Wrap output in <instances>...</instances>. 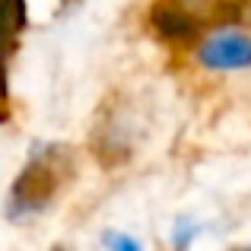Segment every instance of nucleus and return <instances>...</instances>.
I'll list each match as a JSON object with an SVG mask.
<instances>
[{"mask_svg": "<svg viewBox=\"0 0 251 251\" xmlns=\"http://www.w3.org/2000/svg\"><path fill=\"white\" fill-rule=\"evenodd\" d=\"M51 153H54V147H48L45 153H35L29 159V166L19 172L10 194V216L38 213L54 197L57 184H61V169H57V156Z\"/></svg>", "mask_w": 251, "mask_h": 251, "instance_id": "f257e3e1", "label": "nucleus"}, {"mask_svg": "<svg viewBox=\"0 0 251 251\" xmlns=\"http://www.w3.org/2000/svg\"><path fill=\"white\" fill-rule=\"evenodd\" d=\"M197 61L207 70H245L251 67V35L239 29H220L197 48Z\"/></svg>", "mask_w": 251, "mask_h": 251, "instance_id": "f03ea898", "label": "nucleus"}, {"mask_svg": "<svg viewBox=\"0 0 251 251\" xmlns=\"http://www.w3.org/2000/svg\"><path fill=\"white\" fill-rule=\"evenodd\" d=\"M150 25L166 42H188L201 32V19L188 6V0H156L150 10Z\"/></svg>", "mask_w": 251, "mask_h": 251, "instance_id": "7ed1b4c3", "label": "nucleus"}, {"mask_svg": "<svg viewBox=\"0 0 251 251\" xmlns=\"http://www.w3.org/2000/svg\"><path fill=\"white\" fill-rule=\"evenodd\" d=\"M25 29V0H0V48L10 54L16 35Z\"/></svg>", "mask_w": 251, "mask_h": 251, "instance_id": "20e7f679", "label": "nucleus"}, {"mask_svg": "<svg viewBox=\"0 0 251 251\" xmlns=\"http://www.w3.org/2000/svg\"><path fill=\"white\" fill-rule=\"evenodd\" d=\"M201 232V226H197V223H188V220H181L175 226V235H172V242H175V248L178 251H184L191 245V239H194V235Z\"/></svg>", "mask_w": 251, "mask_h": 251, "instance_id": "39448f33", "label": "nucleus"}, {"mask_svg": "<svg viewBox=\"0 0 251 251\" xmlns=\"http://www.w3.org/2000/svg\"><path fill=\"white\" fill-rule=\"evenodd\" d=\"M108 251H143V245L137 239H130V235H121V232H111L108 239Z\"/></svg>", "mask_w": 251, "mask_h": 251, "instance_id": "423d86ee", "label": "nucleus"}, {"mask_svg": "<svg viewBox=\"0 0 251 251\" xmlns=\"http://www.w3.org/2000/svg\"><path fill=\"white\" fill-rule=\"evenodd\" d=\"M3 61H6V51L0 48V96H3V76H6L3 74Z\"/></svg>", "mask_w": 251, "mask_h": 251, "instance_id": "0eeeda50", "label": "nucleus"}, {"mask_svg": "<svg viewBox=\"0 0 251 251\" xmlns=\"http://www.w3.org/2000/svg\"><path fill=\"white\" fill-rule=\"evenodd\" d=\"M239 251H251V248H239Z\"/></svg>", "mask_w": 251, "mask_h": 251, "instance_id": "6e6552de", "label": "nucleus"}]
</instances>
